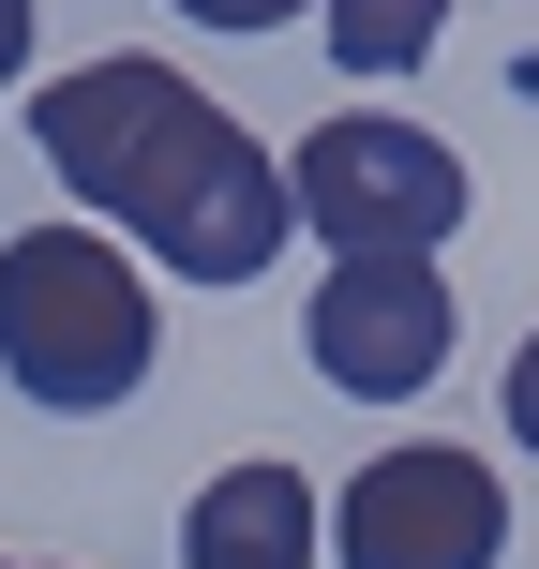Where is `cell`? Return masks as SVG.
<instances>
[{"label":"cell","instance_id":"cell-1","mask_svg":"<svg viewBox=\"0 0 539 569\" xmlns=\"http://www.w3.org/2000/svg\"><path fill=\"white\" fill-rule=\"evenodd\" d=\"M30 150L60 166V196H90V226H120L180 284H256L285 256V226H300L285 166L210 106V90H180L166 60H136V46L30 90Z\"/></svg>","mask_w":539,"mask_h":569},{"label":"cell","instance_id":"cell-2","mask_svg":"<svg viewBox=\"0 0 539 569\" xmlns=\"http://www.w3.org/2000/svg\"><path fill=\"white\" fill-rule=\"evenodd\" d=\"M150 270L120 256V226H30L0 240V375H16L46 420H106L150 390Z\"/></svg>","mask_w":539,"mask_h":569},{"label":"cell","instance_id":"cell-3","mask_svg":"<svg viewBox=\"0 0 539 569\" xmlns=\"http://www.w3.org/2000/svg\"><path fill=\"white\" fill-rule=\"evenodd\" d=\"M285 196H300V226L330 240V256H435V240L480 210L465 196V150L420 136V120H390V106L315 120L300 166H285Z\"/></svg>","mask_w":539,"mask_h":569},{"label":"cell","instance_id":"cell-4","mask_svg":"<svg viewBox=\"0 0 539 569\" xmlns=\"http://www.w3.org/2000/svg\"><path fill=\"white\" fill-rule=\"evenodd\" d=\"M330 555L345 569H495L510 555V480H495L480 450H450V435L375 450L360 480L330 495Z\"/></svg>","mask_w":539,"mask_h":569},{"label":"cell","instance_id":"cell-5","mask_svg":"<svg viewBox=\"0 0 539 569\" xmlns=\"http://www.w3.org/2000/svg\"><path fill=\"white\" fill-rule=\"evenodd\" d=\"M450 330H465V300L435 256H330V284L300 300V345L345 405H420L450 375Z\"/></svg>","mask_w":539,"mask_h":569},{"label":"cell","instance_id":"cell-6","mask_svg":"<svg viewBox=\"0 0 539 569\" xmlns=\"http://www.w3.org/2000/svg\"><path fill=\"white\" fill-rule=\"evenodd\" d=\"M315 555H330V510L300 465H226L180 510V569H315Z\"/></svg>","mask_w":539,"mask_h":569},{"label":"cell","instance_id":"cell-7","mask_svg":"<svg viewBox=\"0 0 539 569\" xmlns=\"http://www.w3.org/2000/svg\"><path fill=\"white\" fill-rule=\"evenodd\" d=\"M450 16H465V0H315V30H330L345 76H420Z\"/></svg>","mask_w":539,"mask_h":569},{"label":"cell","instance_id":"cell-8","mask_svg":"<svg viewBox=\"0 0 539 569\" xmlns=\"http://www.w3.org/2000/svg\"><path fill=\"white\" fill-rule=\"evenodd\" d=\"M180 16H196V30H285L300 0H180Z\"/></svg>","mask_w":539,"mask_h":569},{"label":"cell","instance_id":"cell-9","mask_svg":"<svg viewBox=\"0 0 539 569\" xmlns=\"http://www.w3.org/2000/svg\"><path fill=\"white\" fill-rule=\"evenodd\" d=\"M510 435H525V450H539V330L510 345Z\"/></svg>","mask_w":539,"mask_h":569},{"label":"cell","instance_id":"cell-10","mask_svg":"<svg viewBox=\"0 0 539 569\" xmlns=\"http://www.w3.org/2000/svg\"><path fill=\"white\" fill-rule=\"evenodd\" d=\"M30 76V0H0V90Z\"/></svg>","mask_w":539,"mask_h":569},{"label":"cell","instance_id":"cell-11","mask_svg":"<svg viewBox=\"0 0 539 569\" xmlns=\"http://www.w3.org/2000/svg\"><path fill=\"white\" fill-rule=\"evenodd\" d=\"M0 569H16V555H0Z\"/></svg>","mask_w":539,"mask_h":569}]
</instances>
